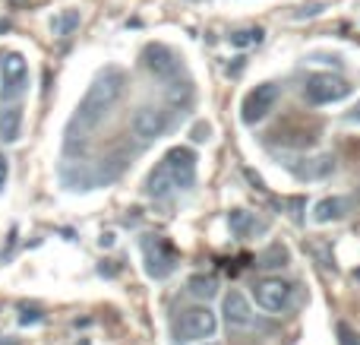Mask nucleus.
I'll return each instance as SVG.
<instances>
[{"instance_id": "7ed1b4c3", "label": "nucleus", "mask_w": 360, "mask_h": 345, "mask_svg": "<svg viewBox=\"0 0 360 345\" xmlns=\"http://www.w3.org/2000/svg\"><path fill=\"white\" fill-rule=\"evenodd\" d=\"M278 99H281V86H278V82H259L256 89H250V92L243 95L240 120H243L247 127H253V124H259V120H266L269 114L275 111Z\"/></svg>"}, {"instance_id": "1a4fd4ad", "label": "nucleus", "mask_w": 360, "mask_h": 345, "mask_svg": "<svg viewBox=\"0 0 360 345\" xmlns=\"http://www.w3.org/2000/svg\"><path fill=\"white\" fill-rule=\"evenodd\" d=\"M143 253H146V272L152 279H168L177 270V253L168 241L162 238H146L143 241Z\"/></svg>"}, {"instance_id": "423d86ee", "label": "nucleus", "mask_w": 360, "mask_h": 345, "mask_svg": "<svg viewBox=\"0 0 360 345\" xmlns=\"http://www.w3.org/2000/svg\"><path fill=\"white\" fill-rule=\"evenodd\" d=\"M291 295H294V285L285 282L281 276H262L253 282V298L262 310L269 314H281V310L291 304Z\"/></svg>"}, {"instance_id": "ddd939ff", "label": "nucleus", "mask_w": 360, "mask_h": 345, "mask_svg": "<svg viewBox=\"0 0 360 345\" xmlns=\"http://www.w3.org/2000/svg\"><path fill=\"white\" fill-rule=\"evenodd\" d=\"M174 177H171V171H168V165H158V168H152L149 171V177H146V194L152 196V200H168L171 194H174Z\"/></svg>"}, {"instance_id": "5701e85b", "label": "nucleus", "mask_w": 360, "mask_h": 345, "mask_svg": "<svg viewBox=\"0 0 360 345\" xmlns=\"http://www.w3.org/2000/svg\"><path fill=\"white\" fill-rule=\"evenodd\" d=\"M326 6L323 4H310V6H304V10L297 13V19H304V16H319V13H323Z\"/></svg>"}, {"instance_id": "9b49d317", "label": "nucleus", "mask_w": 360, "mask_h": 345, "mask_svg": "<svg viewBox=\"0 0 360 345\" xmlns=\"http://www.w3.org/2000/svg\"><path fill=\"white\" fill-rule=\"evenodd\" d=\"M221 314L231 330H247L253 323V304L247 301L243 291H228L221 301Z\"/></svg>"}, {"instance_id": "393cba45", "label": "nucleus", "mask_w": 360, "mask_h": 345, "mask_svg": "<svg viewBox=\"0 0 360 345\" xmlns=\"http://www.w3.org/2000/svg\"><path fill=\"white\" fill-rule=\"evenodd\" d=\"M348 120H357V124H360V101L348 111Z\"/></svg>"}, {"instance_id": "a211bd4d", "label": "nucleus", "mask_w": 360, "mask_h": 345, "mask_svg": "<svg viewBox=\"0 0 360 345\" xmlns=\"http://www.w3.org/2000/svg\"><path fill=\"white\" fill-rule=\"evenodd\" d=\"M288 260H291L288 247L285 244H272V247H266V251L256 257V266H262V270H278V266H288Z\"/></svg>"}, {"instance_id": "f8f14e48", "label": "nucleus", "mask_w": 360, "mask_h": 345, "mask_svg": "<svg viewBox=\"0 0 360 345\" xmlns=\"http://www.w3.org/2000/svg\"><path fill=\"white\" fill-rule=\"evenodd\" d=\"M300 162H304V165H297V162L288 165V168H291L300 181H319V177H326V175H332V171H335V158H332V156L300 158Z\"/></svg>"}, {"instance_id": "39448f33", "label": "nucleus", "mask_w": 360, "mask_h": 345, "mask_svg": "<svg viewBox=\"0 0 360 345\" xmlns=\"http://www.w3.org/2000/svg\"><path fill=\"white\" fill-rule=\"evenodd\" d=\"M29 86V63L19 51H6L0 57V99L4 101H13L25 92Z\"/></svg>"}, {"instance_id": "4468645a", "label": "nucleus", "mask_w": 360, "mask_h": 345, "mask_svg": "<svg viewBox=\"0 0 360 345\" xmlns=\"http://www.w3.org/2000/svg\"><path fill=\"white\" fill-rule=\"evenodd\" d=\"M351 209V203L345 200V196H326V200H319L316 206H313V219L319 222V225H326V222H338L345 219Z\"/></svg>"}, {"instance_id": "aec40b11", "label": "nucleus", "mask_w": 360, "mask_h": 345, "mask_svg": "<svg viewBox=\"0 0 360 345\" xmlns=\"http://www.w3.org/2000/svg\"><path fill=\"white\" fill-rule=\"evenodd\" d=\"M262 38H266V32L259 29V25H250V29H240L231 35V44L234 48H250V44H259Z\"/></svg>"}, {"instance_id": "f03ea898", "label": "nucleus", "mask_w": 360, "mask_h": 345, "mask_svg": "<svg viewBox=\"0 0 360 345\" xmlns=\"http://www.w3.org/2000/svg\"><path fill=\"white\" fill-rule=\"evenodd\" d=\"M218 330V317L209 304H196V308H184L171 323V333H174L177 345L186 342H199V339H209L215 336Z\"/></svg>"}, {"instance_id": "9d476101", "label": "nucleus", "mask_w": 360, "mask_h": 345, "mask_svg": "<svg viewBox=\"0 0 360 345\" xmlns=\"http://www.w3.org/2000/svg\"><path fill=\"white\" fill-rule=\"evenodd\" d=\"M162 162L168 165L177 190H190L193 184H196V152H193L190 146H174V149H168V156H165Z\"/></svg>"}, {"instance_id": "a878e982", "label": "nucleus", "mask_w": 360, "mask_h": 345, "mask_svg": "<svg viewBox=\"0 0 360 345\" xmlns=\"http://www.w3.org/2000/svg\"><path fill=\"white\" fill-rule=\"evenodd\" d=\"M16 4H22V0H16Z\"/></svg>"}, {"instance_id": "20e7f679", "label": "nucleus", "mask_w": 360, "mask_h": 345, "mask_svg": "<svg viewBox=\"0 0 360 345\" xmlns=\"http://www.w3.org/2000/svg\"><path fill=\"white\" fill-rule=\"evenodd\" d=\"M348 95H351V82L335 73H313L304 82V99L310 105H332V101H342Z\"/></svg>"}, {"instance_id": "6e6552de", "label": "nucleus", "mask_w": 360, "mask_h": 345, "mask_svg": "<svg viewBox=\"0 0 360 345\" xmlns=\"http://www.w3.org/2000/svg\"><path fill=\"white\" fill-rule=\"evenodd\" d=\"M143 67L149 70V73L155 76V80L171 82V80H174V76L180 73V57L168 48V44H162V42H149V44L143 48Z\"/></svg>"}, {"instance_id": "412c9836", "label": "nucleus", "mask_w": 360, "mask_h": 345, "mask_svg": "<svg viewBox=\"0 0 360 345\" xmlns=\"http://www.w3.org/2000/svg\"><path fill=\"white\" fill-rule=\"evenodd\" d=\"M209 133H212L209 124H196V127H193V143H205V139H209Z\"/></svg>"}, {"instance_id": "0eeeda50", "label": "nucleus", "mask_w": 360, "mask_h": 345, "mask_svg": "<svg viewBox=\"0 0 360 345\" xmlns=\"http://www.w3.org/2000/svg\"><path fill=\"white\" fill-rule=\"evenodd\" d=\"M130 130H133V137H139L143 143L162 139L165 133L171 130V114L165 111V108H155V105L136 108V114L130 118Z\"/></svg>"}, {"instance_id": "dca6fc26", "label": "nucleus", "mask_w": 360, "mask_h": 345, "mask_svg": "<svg viewBox=\"0 0 360 345\" xmlns=\"http://www.w3.org/2000/svg\"><path fill=\"white\" fill-rule=\"evenodd\" d=\"M79 23H82L79 10L67 6V10H57L54 16H51V32H54L57 38H70L76 29H79Z\"/></svg>"}, {"instance_id": "f3484780", "label": "nucleus", "mask_w": 360, "mask_h": 345, "mask_svg": "<svg viewBox=\"0 0 360 345\" xmlns=\"http://www.w3.org/2000/svg\"><path fill=\"white\" fill-rule=\"evenodd\" d=\"M228 225H231V232H234L237 238H250L253 232L266 228L262 222H256L253 213H247V209H231V213H228Z\"/></svg>"}, {"instance_id": "6ab92c4d", "label": "nucleus", "mask_w": 360, "mask_h": 345, "mask_svg": "<svg viewBox=\"0 0 360 345\" xmlns=\"http://www.w3.org/2000/svg\"><path fill=\"white\" fill-rule=\"evenodd\" d=\"M186 289H190V295L202 298V301H209V298L218 295V279L215 276H193L190 282H186Z\"/></svg>"}, {"instance_id": "4be33fe9", "label": "nucleus", "mask_w": 360, "mask_h": 345, "mask_svg": "<svg viewBox=\"0 0 360 345\" xmlns=\"http://www.w3.org/2000/svg\"><path fill=\"white\" fill-rule=\"evenodd\" d=\"M6 177H10V158L0 152V194H4V187H6Z\"/></svg>"}, {"instance_id": "b1692460", "label": "nucleus", "mask_w": 360, "mask_h": 345, "mask_svg": "<svg viewBox=\"0 0 360 345\" xmlns=\"http://www.w3.org/2000/svg\"><path fill=\"white\" fill-rule=\"evenodd\" d=\"M98 244H101V247H111V244H114V234H111V232H105V234L98 238Z\"/></svg>"}, {"instance_id": "f257e3e1", "label": "nucleus", "mask_w": 360, "mask_h": 345, "mask_svg": "<svg viewBox=\"0 0 360 345\" xmlns=\"http://www.w3.org/2000/svg\"><path fill=\"white\" fill-rule=\"evenodd\" d=\"M124 89H127V73L124 70L120 67L101 70V73L92 80V86L86 89L82 101L76 105V114H73V120H70V139H73L76 133H79V137L92 133L95 127H98L101 120L117 108V101L124 99Z\"/></svg>"}, {"instance_id": "2eb2a0df", "label": "nucleus", "mask_w": 360, "mask_h": 345, "mask_svg": "<svg viewBox=\"0 0 360 345\" xmlns=\"http://www.w3.org/2000/svg\"><path fill=\"white\" fill-rule=\"evenodd\" d=\"M22 133V108L19 105H6L0 111V139L4 143H16Z\"/></svg>"}]
</instances>
